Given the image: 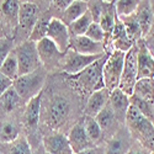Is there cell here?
I'll use <instances>...</instances> for the list:
<instances>
[{
    "label": "cell",
    "mask_w": 154,
    "mask_h": 154,
    "mask_svg": "<svg viewBox=\"0 0 154 154\" xmlns=\"http://www.w3.org/2000/svg\"><path fill=\"white\" fill-rule=\"evenodd\" d=\"M12 86V80L5 76L3 73H0V96H2L8 89Z\"/></svg>",
    "instance_id": "41"
},
{
    "label": "cell",
    "mask_w": 154,
    "mask_h": 154,
    "mask_svg": "<svg viewBox=\"0 0 154 154\" xmlns=\"http://www.w3.org/2000/svg\"><path fill=\"white\" fill-rule=\"evenodd\" d=\"M101 2H104V3H112V0H101Z\"/></svg>",
    "instance_id": "47"
},
{
    "label": "cell",
    "mask_w": 154,
    "mask_h": 154,
    "mask_svg": "<svg viewBox=\"0 0 154 154\" xmlns=\"http://www.w3.org/2000/svg\"><path fill=\"white\" fill-rule=\"evenodd\" d=\"M0 27H2V19H0Z\"/></svg>",
    "instance_id": "50"
},
{
    "label": "cell",
    "mask_w": 154,
    "mask_h": 154,
    "mask_svg": "<svg viewBox=\"0 0 154 154\" xmlns=\"http://www.w3.org/2000/svg\"><path fill=\"white\" fill-rule=\"evenodd\" d=\"M45 152L49 154H74L68 137L63 133H53L43 137Z\"/></svg>",
    "instance_id": "15"
},
{
    "label": "cell",
    "mask_w": 154,
    "mask_h": 154,
    "mask_svg": "<svg viewBox=\"0 0 154 154\" xmlns=\"http://www.w3.org/2000/svg\"><path fill=\"white\" fill-rule=\"evenodd\" d=\"M150 149H148L147 147H144L143 144L140 143H136L133 146L130 147V149H128V152L126 154H150Z\"/></svg>",
    "instance_id": "40"
},
{
    "label": "cell",
    "mask_w": 154,
    "mask_h": 154,
    "mask_svg": "<svg viewBox=\"0 0 154 154\" xmlns=\"http://www.w3.org/2000/svg\"><path fill=\"white\" fill-rule=\"evenodd\" d=\"M83 121H84V127H85L86 134L89 138H90L93 144L95 146V143L100 142L101 138H102L101 127L97 123V121L95 120V117H91V116H84Z\"/></svg>",
    "instance_id": "32"
},
{
    "label": "cell",
    "mask_w": 154,
    "mask_h": 154,
    "mask_svg": "<svg viewBox=\"0 0 154 154\" xmlns=\"http://www.w3.org/2000/svg\"><path fill=\"white\" fill-rule=\"evenodd\" d=\"M70 49L84 56L105 54V46L101 42H95L86 36H75L70 38Z\"/></svg>",
    "instance_id": "11"
},
{
    "label": "cell",
    "mask_w": 154,
    "mask_h": 154,
    "mask_svg": "<svg viewBox=\"0 0 154 154\" xmlns=\"http://www.w3.org/2000/svg\"><path fill=\"white\" fill-rule=\"evenodd\" d=\"M140 3V0H116L113 4L115 11L119 17L134 14V11Z\"/></svg>",
    "instance_id": "34"
},
{
    "label": "cell",
    "mask_w": 154,
    "mask_h": 154,
    "mask_svg": "<svg viewBox=\"0 0 154 154\" xmlns=\"http://www.w3.org/2000/svg\"><path fill=\"white\" fill-rule=\"evenodd\" d=\"M70 116V102L63 96H56L51 100L47 109V125L52 130H58L67 123Z\"/></svg>",
    "instance_id": "7"
},
{
    "label": "cell",
    "mask_w": 154,
    "mask_h": 154,
    "mask_svg": "<svg viewBox=\"0 0 154 154\" xmlns=\"http://www.w3.org/2000/svg\"><path fill=\"white\" fill-rule=\"evenodd\" d=\"M149 2V5L152 8V11H153V14H154V0H148Z\"/></svg>",
    "instance_id": "45"
},
{
    "label": "cell",
    "mask_w": 154,
    "mask_h": 154,
    "mask_svg": "<svg viewBox=\"0 0 154 154\" xmlns=\"http://www.w3.org/2000/svg\"><path fill=\"white\" fill-rule=\"evenodd\" d=\"M144 42H146V46L149 51V53L154 58V33H149L147 37H144Z\"/></svg>",
    "instance_id": "43"
},
{
    "label": "cell",
    "mask_w": 154,
    "mask_h": 154,
    "mask_svg": "<svg viewBox=\"0 0 154 154\" xmlns=\"http://www.w3.org/2000/svg\"><path fill=\"white\" fill-rule=\"evenodd\" d=\"M37 45V51H38V56L41 59V64L46 67L49 66H56L59 63L63 53L59 52V49L57 46L49 40V38H43V40L36 42Z\"/></svg>",
    "instance_id": "14"
},
{
    "label": "cell",
    "mask_w": 154,
    "mask_h": 154,
    "mask_svg": "<svg viewBox=\"0 0 154 154\" xmlns=\"http://www.w3.org/2000/svg\"><path fill=\"white\" fill-rule=\"evenodd\" d=\"M119 17V16H117ZM121 20V22L123 23L125 26V30H126V33L128 36L130 40H132L133 42H137L140 38H143L142 36V31H140V27H139V23L134 16V14H131V15H127V16H121L119 17Z\"/></svg>",
    "instance_id": "25"
},
{
    "label": "cell",
    "mask_w": 154,
    "mask_h": 154,
    "mask_svg": "<svg viewBox=\"0 0 154 154\" xmlns=\"http://www.w3.org/2000/svg\"><path fill=\"white\" fill-rule=\"evenodd\" d=\"M117 15L116 11H115V6L112 3H104V6H102V11L99 19V25L102 27V30L105 31L106 37L110 36L111 37V32L113 29V25L116 22Z\"/></svg>",
    "instance_id": "23"
},
{
    "label": "cell",
    "mask_w": 154,
    "mask_h": 154,
    "mask_svg": "<svg viewBox=\"0 0 154 154\" xmlns=\"http://www.w3.org/2000/svg\"><path fill=\"white\" fill-rule=\"evenodd\" d=\"M79 2H84V3H88L89 0H79Z\"/></svg>",
    "instance_id": "49"
},
{
    "label": "cell",
    "mask_w": 154,
    "mask_h": 154,
    "mask_svg": "<svg viewBox=\"0 0 154 154\" xmlns=\"http://www.w3.org/2000/svg\"><path fill=\"white\" fill-rule=\"evenodd\" d=\"M47 38H49L57 46L59 52L63 54H66L70 47L72 36L69 33V29L67 26V23L60 19H57V17L51 19L48 25V31H47Z\"/></svg>",
    "instance_id": "8"
},
{
    "label": "cell",
    "mask_w": 154,
    "mask_h": 154,
    "mask_svg": "<svg viewBox=\"0 0 154 154\" xmlns=\"http://www.w3.org/2000/svg\"><path fill=\"white\" fill-rule=\"evenodd\" d=\"M41 104H42V95L38 94L35 97L27 101L26 109L23 112V123L29 130H35L40 121L41 113Z\"/></svg>",
    "instance_id": "20"
},
{
    "label": "cell",
    "mask_w": 154,
    "mask_h": 154,
    "mask_svg": "<svg viewBox=\"0 0 154 154\" xmlns=\"http://www.w3.org/2000/svg\"><path fill=\"white\" fill-rule=\"evenodd\" d=\"M115 2H116V0H112V4H115Z\"/></svg>",
    "instance_id": "51"
},
{
    "label": "cell",
    "mask_w": 154,
    "mask_h": 154,
    "mask_svg": "<svg viewBox=\"0 0 154 154\" xmlns=\"http://www.w3.org/2000/svg\"><path fill=\"white\" fill-rule=\"evenodd\" d=\"M12 46H14V43H12L11 38H8V37L0 38V67H2V64L5 60V58L12 51Z\"/></svg>",
    "instance_id": "39"
},
{
    "label": "cell",
    "mask_w": 154,
    "mask_h": 154,
    "mask_svg": "<svg viewBox=\"0 0 154 154\" xmlns=\"http://www.w3.org/2000/svg\"><path fill=\"white\" fill-rule=\"evenodd\" d=\"M15 54L17 58L19 76L32 73L42 66L36 42L26 40L15 48Z\"/></svg>",
    "instance_id": "4"
},
{
    "label": "cell",
    "mask_w": 154,
    "mask_h": 154,
    "mask_svg": "<svg viewBox=\"0 0 154 154\" xmlns=\"http://www.w3.org/2000/svg\"><path fill=\"white\" fill-rule=\"evenodd\" d=\"M130 100H131V105L134 106L147 120H149L154 125V102H148L134 96H131Z\"/></svg>",
    "instance_id": "33"
},
{
    "label": "cell",
    "mask_w": 154,
    "mask_h": 154,
    "mask_svg": "<svg viewBox=\"0 0 154 154\" xmlns=\"http://www.w3.org/2000/svg\"><path fill=\"white\" fill-rule=\"evenodd\" d=\"M10 154H32L27 139L25 137L19 136L14 142H11Z\"/></svg>",
    "instance_id": "36"
},
{
    "label": "cell",
    "mask_w": 154,
    "mask_h": 154,
    "mask_svg": "<svg viewBox=\"0 0 154 154\" xmlns=\"http://www.w3.org/2000/svg\"><path fill=\"white\" fill-rule=\"evenodd\" d=\"M21 97L15 90L14 86H10L8 90L0 96V106L5 112H11L14 111L21 102Z\"/></svg>",
    "instance_id": "27"
},
{
    "label": "cell",
    "mask_w": 154,
    "mask_h": 154,
    "mask_svg": "<svg viewBox=\"0 0 154 154\" xmlns=\"http://www.w3.org/2000/svg\"><path fill=\"white\" fill-rule=\"evenodd\" d=\"M19 127L14 122H5L0 130V140L3 143H11L19 137Z\"/></svg>",
    "instance_id": "35"
},
{
    "label": "cell",
    "mask_w": 154,
    "mask_h": 154,
    "mask_svg": "<svg viewBox=\"0 0 154 154\" xmlns=\"http://www.w3.org/2000/svg\"><path fill=\"white\" fill-rule=\"evenodd\" d=\"M76 154H99V153H97V150L93 147V148H88V149H85V150H82V152L76 153Z\"/></svg>",
    "instance_id": "44"
},
{
    "label": "cell",
    "mask_w": 154,
    "mask_h": 154,
    "mask_svg": "<svg viewBox=\"0 0 154 154\" xmlns=\"http://www.w3.org/2000/svg\"><path fill=\"white\" fill-rule=\"evenodd\" d=\"M137 45L134 43L132 48L125 53V62H123V69L119 88L128 95L132 96L133 88L137 83Z\"/></svg>",
    "instance_id": "6"
},
{
    "label": "cell",
    "mask_w": 154,
    "mask_h": 154,
    "mask_svg": "<svg viewBox=\"0 0 154 154\" xmlns=\"http://www.w3.org/2000/svg\"><path fill=\"white\" fill-rule=\"evenodd\" d=\"M45 154H49V153H47V152H45Z\"/></svg>",
    "instance_id": "53"
},
{
    "label": "cell",
    "mask_w": 154,
    "mask_h": 154,
    "mask_svg": "<svg viewBox=\"0 0 154 154\" xmlns=\"http://www.w3.org/2000/svg\"><path fill=\"white\" fill-rule=\"evenodd\" d=\"M86 11H88V3L79 2V0H74V2L63 11L64 21H66L67 23H72L76 19L83 16Z\"/></svg>",
    "instance_id": "29"
},
{
    "label": "cell",
    "mask_w": 154,
    "mask_h": 154,
    "mask_svg": "<svg viewBox=\"0 0 154 154\" xmlns=\"http://www.w3.org/2000/svg\"><path fill=\"white\" fill-rule=\"evenodd\" d=\"M152 31H154V20H153V25H152V30H150V32Z\"/></svg>",
    "instance_id": "48"
},
{
    "label": "cell",
    "mask_w": 154,
    "mask_h": 154,
    "mask_svg": "<svg viewBox=\"0 0 154 154\" xmlns=\"http://www.w3.org/2000/svg\"><path fill=\"white\" fill-rule=\"evenodd\" d=\"M102 56H84L74 52L73 49H68L67 53L63 57V63H62V69L63 72L68 75H75L84 70L86 67H89L90 64H93L95 60L101 58Z\"/></svg>",
    "instance_id": "9"
},
{
    "label": "cell",
    "mask_w": 154,
    "mask_h": 154,
    "mask_svg": "<svg viewBox=\"0 0 154 154\" xmlns=\"http://www.w3.org/2000/svg\"><path fill=\"white\" fill-rule=\"evenodd\" d=\"M130 147L131 144L127 140V138L117 133L107 142L104 154H126Z\"/></svg>",
    "instance_id": "26"
},
{
    "label": "cell",
    "mask_w": 154,
    "mask_h": 154,
    "mask_svg": "<svg viewBox=\"0 0 154 154\" xmlns=\"http://www.w3.org/2000/svg\"><path fill=\"white\" fill-rule=\"evenodd\" d=\"M38 17H40V8L35 3H21L19 10L17 26L23 33L30 36Z\"/></svg>",
    "instance_id": "12"
},
{
    "label": "cell",
    "mask_w": 154,
    "mask_h": 154,
    "mask_svg": "<svg viewBox=\"0 0 154 154\" xmlns=\"http://www.w3.org/2000/svg\"><path fill=\"white\" fill-rule=\"evenodd\" d=\"M125 121L131 133L137 138V142L154 150V125L132 105L127 110Z\"/></svg>",
    "instance_id": "2"
},
{
    "label": "cell",
    "mask_w": 154,
    "mask_h": 154,
    "mask_svg": "<svg viewBox=\"0 0 154 154\" xmlns=\"http://www.w3.org/2000/svg\"><path fill=\"white\" fill-rule=\"evenodd\" d=\"M68 140L70 143V147L74 152V154L79 153L82 150H85L88 148H93L94 144L90 140V138L88 137L85 127H84V121L83 119L76 122L69 131V134L67 136Z\"/></svg>",
    "instance_id": "13"
},
{
    "label": "cell",
    "mask_w": 154,
    "mask_h": 154,
    "mask_svg": "<svg viewBox=\"0 0 154 154\" xmlns=\"http://www.w3.org/2000/svg\"><path fill=\"white\" fill-rule=\"evenodd\" d=\"M20 3H32V0H20Z\"/></svg>",
    "instance_id": "46"
},
{
    "label": "cell",
    "mask_w": 154,
    "mask_h": 154,
    "mask_svg": "<svg viewBox=\"0 0 154 154\" xmlns=\"http://www.w3.org/2000/svg\"><path fill=\"white\" fill-rule=\"evenodd\" d=\"M111 38H112L113 49L121 51V52H123V53L128 52V51L132 48V46L136 43V42H133L132 40L128 38L123 23L121 22V20L119 17L116 19V22H115V25H113V29H112V32H111Z\"/></svg>",
    "instance_id": "19"
},
{
    "label": "cell",
    "mask_w": 154,
    "mask_h": 154,
    "mask_svg": "<svg viewBox=\"0 0 154 154\" xmlns=\"http://www.w3.org/2000/svg\"><path fill=\"white\" fill-rule=\"evenodd\" d=\"M130 97L131 96L126 95L120 88H116V89H113V90H111L109 104L111 105L117 121H125L126 120L127 110L131 105Z\"/></svg>",
    "instance_id": "17"
},
{
    "label": "cell",
    "mask_w": 154,
    "mask_h": 154,
    "mask_svg": "<svg viewBox=\"0 0 154 154\" xmlns=\"http://www.w3.org/2000/svg\"><path fill=\"white\" fill-rule=\"evenodd\" d=\"M110 94H111V91L109 89L102 88L100 90H96L89 95L86 105H85V110H84L85 116L95 117L96 115L109 104Z\"/></svg>",
    "instance_id": "16"
},
{
    "label": "cell",
    "mask_w": 154,
    "mask_h": 154,
    "mask_svg": "<svg viewBox=\"0 0 154 154\" xmlns=\"http://www.w3.org/2000/svg\"><path fill=\"white\" fill-rule=\"evenodd\" d=\"M134 16L139 23L143 38L147 37L150 33L153 20H154V14L152 11V8L149 5L148 0H140V3L138 4V6L134 11Z\"/></svg>",
    "instance_id": "18"
},
{
    "label": "cell",
    "mask_w": 154,
    "mask_h": 154,
    "mask_svg": "<svg viewBox=\"0 0 154 154\" xmlns=\"http://www.w3.org/2000/svg\"><path fill=\"white\" fill-rule=\"evenodd\" d=\"M102 6H104V2H101V0H89L88 2V10L91 14L94 22H99Z\"/></svg>",
    "instance_id": "38"
},
{
    "label": "cell",
    "mask_w": 154,
    "mask_h": 154,
    "mask_svg": "<svg viewBox=\"0 0 154 154\" xmlns=\"http://www.w3.org/2000/svg\"><path fill=\"white\" fill-rule=\"evenodd\" d=\"M137 45V78L154 79V58L149 53L144 38L136 42Z\"/></svg>",
    "instance_id": "10"
},
{
    "label": "cell",
    "mask_w": 154,
    "mask_h": 154,
    "mask_svg": "<svg viewBox=\"0 0 154 154\" xmlns=\"http://www.w3.org/2000/svg\"><path fill=\"white\" fill-rule=\"evenodd\" d=\"M150 154H154V150H152V152H150Z\"/></svg>",
    "instance_id": "52"
},
{
    "label": "cell",
    "mask_w": 154,
    "mask_h": 154,
    "mask_svg": "<svg viewBox=\"0 0 154 154\" xmlns=\"http://www.w3.org/2000/svg\"><path fill=\"white\" fill-rule=\"evenodd\" d=\"M48 2H52V0H48Z\"/></svg>",
    "instance_id": "54"
},
{
    "label": "cell",
    "mask_w": 154,
    "mask_h": 154,
    "mask_svg": "<svg viewBox=\"0 0 154 154\" xmlns=\"http://www.w3.org/2000/svg\"><path fill=\"white\" fill-rule=\"evenodd\" d=\"M52 19L51 14H45L42 16L38 17V20L36 21L35 26L29 36V40L32 42H38L47 37V31H48V25L49 21Z\"/></svg>",
    "instance_id": "24"
},
{
    "label": "cell",
    "mask_w": 154,
    "mask_h": 154,
    "mask_svg": "<svg viewBox=\"0 0 154 154\" xmlns=\"http://www.w3.org/2000/svg\"><path fill=\"white\" fill-rule=\"evenodd\" d=\"M123 62H125V53L121 51L113 49L110 56L106 57L102 68V79H104V85L109 90L119 88L122 69H123Z\"/></svg>",
    "instance_id": "5"
},
{
    "label": "cell",
    "mask_w": 154,
    "mask_h": 154,
    "mask_svg": "<svg viewBox=\"0 0 154 154\" xmlns=\"http://www.w3.org/2000/svg\"><path fill=\"white\" fill-rule=\"evenodd\" d=\"M73 2H74V0H52V4H53V6L57 10L64 11Z\"/></svg>",
    "instance_id": "42"
},
{
    "label": "cell",
    "mask_w": 154,
    "mask_h": 154,
    "mask_svg": "<svg viewBox=\"0 0 154 154\" xmlns=\"http://www.w3.org/2000/svg\"><path fill=\"white\" fill-rule=\"evenodd\" d=\"M95 120L97 121V123L100 125L102 132L104 131H109L112 128V126L115 125V122L117 121L116 116H115V112L111 107L110 104H107L104 109H102L96 116H95Z\"/></svg>",
    "instance_id": "31"
},
{
    "label": "cell",
    "mask_w": 154,
    "mask_h": 154,
    "mask_svg": "<svg viewBox=\"0 0 154 154\" xmlns=\"http://www.w3.org/2000/svg\"><path fill=\"white\" fill-rule=\"evenodd\" d=\"M45 80H46V73L40 67L32 73L17 76L12 82V86L15 88V90L17 91V94L22 100L29 101L36 95L41 94Z\"/></svg>",
    "instance_id": "3"
},
{
    "label": "cell",
    "mask_w": 154,
    "mask_h": 154,
    "mask_svg": "<svg viewBox=\"0 0 154 154\" xmlns=\"http://www.w3.org/2000/svg\"><path fill=\"white\" fill-rule=\"evenodd\" d=\"M93 21V16L89 12V10L85 12L83 16H80L79 19H76L75 21H73L72 23H69V33L72 37L75 36H84L86 30L89 29V26L91 25Z\"/></svg>",
    "instance_id": "28"
},
{
    "label": "cell",
    "mask_w": 154,
    "mask_h": 154,
    "mask_svg": "<svg viewBox=\"0 0 154 154\" xmlns=\"http://www.w3.org/2000/svg\"><path fill=\"white\" fill-rule=\"evenodd\" d=\"M84 36H86L88 38H90V40H93L95 42H101V43H104L105 38H106V33L99 25V22H91V25L89 26V29L86 30Z\"/></svg>",
    "instance_id": "37"
},
{
    "label": "cell",
    "mask_w": 154,
    "mask_h": 154,
    "mask_svg": "<svg viewBox=\"0 0 154 154\" xmlns=\"http://www.w3.org/2000/svg\"><path fill=\"white\" fill-rule=\"evenodd\" d=\"M20 6V0H3L0 5V15H3L8 23H10V26L12 27L17 26Z\"/></svg>",
    "instance_id": "22"
},
{
    "label": "cell",
    "mask_w": 154,
    "mask_h": 154,
    "mask_svg": "<svg viewBox=\"0 0 154 154\" xmlns=\"http://www.w3.org/2000/svg\"><path fill=\"white\" fill-rule=\"evenodd\" d=\"M132 96L148 102H154V79L150 78L138 79L133 88Z\"/></svg>",
    "instance_id": "21"
},
{
    "label": "cell",
    "mask_w": 154,
    "mask_h": 154,
    "mask_svg": "<svg viewBox=\"0 0 154 154\" xmlns=\"http://www.w3.org/2000/svg\"><path fill=\"white\" fill-rule=\"evenodd\" d=\"M106 57L107 56H102L80 73L69 75L72 86L83 96L90 95L91 93L105 88L104 79H102V68H104Z\"/></svg>",
    "instance_id": "1"
},
{
    "label": "cell",
    "mask_w": 154,
    "mask_h": 154,
    "mask_svg": "<svg viewBox=\"0 0 154 154\" xmlns=\"http://www.w3.org/2000/svg\"><path fill=\"white\" fill-rule=\"evenodd\" d=\"M0 73H3L12 82L19 76V66H17V58L15 54V49H12L10 54L3 62L2 67H0Z\"/></svg>",
    "instance_id": "30"
}]
</instances>
